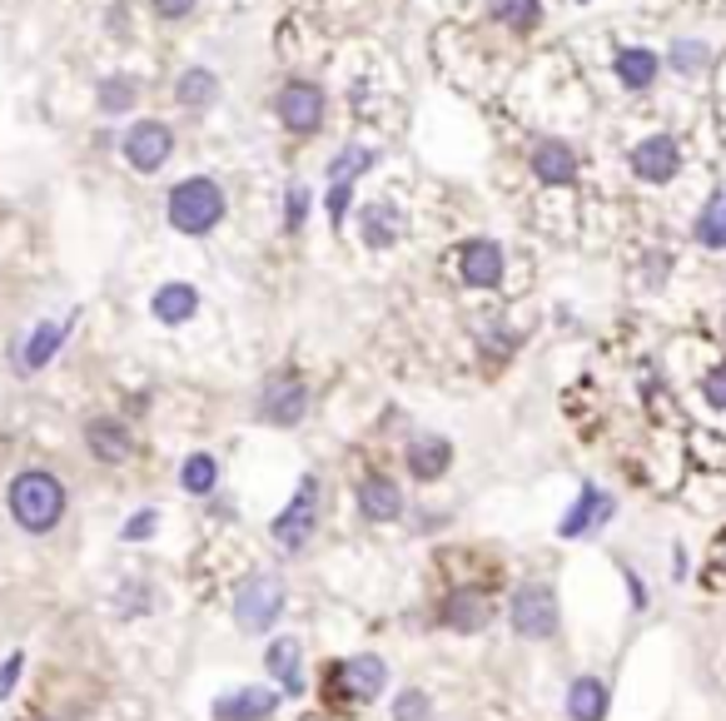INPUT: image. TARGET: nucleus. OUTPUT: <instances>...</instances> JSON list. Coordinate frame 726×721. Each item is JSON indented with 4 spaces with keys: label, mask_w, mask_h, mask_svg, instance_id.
I'll list each match as a JSON object with an SVG mask.
<instances>
[{
    "label": "nucleus",
    "mask_w": 726,
    "mask_h": 721,
    "mask_svg": "<svg viewBox=\"0 0 726 721\" xmlns=\"http://www.w3.org/2000/svg\"><path fill=\"white\" fill-rule=\"evenodd\" d=\"M334 676H339V682L349 686V701H374L378 692H384V682H388V667H384V657H374V652H363V657L343 662Z\"/></svg>",
    "instance_id": "f8f14e48"
},
{
    "label": "nucleus",
    "mask_w": 726,
    "mask_h": 721,
    "mask_svg": "<svg viewBox=\"0 0 726 721\" xmlns=\"http://www.w3.org/2000/svg\"><path fill=\"white\" fill-rule=\"evenodd\" d=\"M702 393H706V403H712V408H726V364H716L712 374H706Z\"/></svg>",
    "instance_id": "72a5a7b5"
},
{
    "label": "nucleus",
    "mask_w": 726,
    "mask_h": 721,
    "mask_svg": "<svg viewBox=\"0 0 726 721\" xmlns=\"http://www.w3.org/2000/svg\"><path fill=\"white\" fill-rule=\"evenodd\" d=\"M533 175H538L542 185H573V179H577V154L567 150L563 140H542L538 150H533Z\"/></svg>",
    "instance_id": "ddd939ff"
},
{
    "label": "nucleus",
    "mask_w": 726,
    "mask_h": 721,
    "mask_svg": "<svg viewBox=\"0 0 726 721\" xmlns=\"http://www.w3.org/2000/svg\"><path fill=\"white\" fill-rule=\"evenodd\" d=\"M443 622L453 627V632H483V627H488V603L473 597V592H453L443 603Z\"/></svg>",
    "instance_id": "412c9836"
},
{
    "label": "nucleus",
    "mask_w": 726,
    "mask_h": 721,
    "mask_svg": "<svg viewBox=\"0 0 726 721\" xmlns=\"http://www.w3.org/2000/svg\"><path fill=\"white\" fill-rule=\"evenodd\" d=\"M508 622H513L517 637L542 642L558 632V592L548 582H527L513 592V607H508Z\"/></svg>",
    "instance_id": "20e7f679"
},
{
    "label": "nucleus",
    "mask_w": 726,
    "mask_h": 721,
    "mask_svg": "<svg viewBox=\"0 0 726 721\" xmlns=\"http://www.w3.org/2000/svg\"><path fill=\"white\" fill-rule=\"evenodd\" d=\"M463 284H473V289L503 284V249L492 244V239H473V244H463Z\"/></svg>",
    "instance_id": "9b49d317"
},
{
    "label": "nucleus",
    "mask_w": 726,
    "mask_h": 721,
    "mask_svg": "<svg viewBox=\"0 0 726 721\" xmlns=\"http://www.w3.org/2000/svg\"><path fill=\"white\" fill-rule=\"evenodd\" d=\"M428 711H434V697L418 692V686H409V692L393 697V721H428Z\"/></svg>",
    "instance_id": "c85d7f7f"
},
{
    "label": "nucleus",
    "mask_w": 726,
    "mask_h": 721,
    "mask_svg": "<svg viewBox=\"0 0 726 721\" xmlns=\"http://www.w3.org/2000/svg\"><path fill=\"white\" fill-rule=\"evenodd\" d=\"M21 667H25V657H21V652H11V657H5V667H0V701L15 692V682H21Z\"/></svg>",
    "instance_id": "f704fd0d"
},
{
    "label": "nucleus",
    "mask_w": 726,
    "mask_h": 721,
    "mask_svg": "<svg viewBox=\"0 0 726 721\" xmlns=\"http://www.w3.org/2000/svg\"><path fill=\"white\" fill-rule=\"evenodd\" d=\"M567 717L573 721L608 717V682H602V676H577V682L567 686Z\"/></svg>",
    "instance_id": "a211bd4d"
},
{
    "label": "nucleus",
    "mask_w": 726,
    "mask_h": 721,
    "mask_svg": "<svg viewBox=\"0 0 726 721\" xmlns=\"http://www.w3.org/2000/svg\"><path fill=\"white\" fill-rule=\"evenodd\" d=\"M65 333H71V324H40V329L25 339L21 364H25V368H46L50 358H55V349L65 343Z\"/></svg>",
    "instance_id": "b1692460"
},
{
    "label": "nucleus",
    "mask_w": 726,
    "mask_h": 721,
    "mask_svg": "<svg viewBox=\"0 0 726 721\" xmlns=\"http://www.w3.org/2000/svg\"><path fill=\"white\" fill-rule=\"evenodd\" d=\"M179 483H185V493H195V497L214 493V483H220V463H214L210 453H195V458H185V468H179Z\"/></svg>",
    "instance_id": "bb28decb"
},
{
    "label": "nucleus",
    "mask_w": 726,
    "mask_h": 721,
    "mask_svg": "<svg viewBox=\"0 0 726 721\" xmlns=\"http://www.w3.org/2000/svg\"><path fill=\"white\" fill-rule=\"evenodd\" d=\"M681 169V150L672 135H647L642 144H633V175L647 185H667Z\"/></svg>",
    "instance_id": "1a4fd4ad"
},
{
    "label": "nucleus",
    "mask_w": 726,
    "mask_h": 721,
    "mask_svg": "<svg viewBox=\"0 0 726 721\" xmlns=\"http://www.w3.org/2000/svg\"><path fill=\"white\" fill-rule=\"evenodd\" d=\"M612 71H617V80L627 85V90H647V85L656 80V55H652V50H642V46H627Z\"/></svg>",
    "instance_id": "4be33fe9"
},
{
    "label": "nucleus",
    "mask_w": 726,
    "mask_h": 721,
    "mask_svg": "<svg viewBox=\"0 0 726 721\" xmlns=\"http://www.w3.org/2000/svg\"><path fill=\"white\" fill-rule=\"evenodd\" d=\"M150 308H154V319L160 324H185V319H195L200 294H195V284H164V289H154Z\"/></svg>",
    "instance_id": "6ab92c4d"
},
{
    "label": "nucleus",
    "mask_w": 726,
    "mask_h": 721,
    "mask_svg": "<svg viewBox=\"0 0 726 721\" xmlns=\"http://www.w3.org/2000/svg\"><path fill=\"white\" fill-rule=\"evenodd\" d=\"M85 443H90V453L100 463H125L129 458V433L125 423H115V418H90V428H85Z\"/></svg>",
    "instance_id": "2eb2a0df"
},
{
    "label": "nucleus",
    "mask_w": 726,
    "mask_h": 721,
    "mask_svg": "<svg viewBox=\"0 0 726 721\" xmlns=\"http://www.w3.org/2000/svg\"><path fill=\"white\" fill-rule=\"evenodd\" d=\"M706 60H712V50H706L702 40H677V46H672V65H677L681 75L706 71Z\"/></svg>",
    "instance_id": "c756f323"
},
{
    "label": "nucleus",
    "mask_w": 726,
    "mask_h": 721,
    "mask_svg": "<svg viewBox=\"0 0 726 721\" xmlns=\"http://www.w3.org/2000/svg\"><path fill=\"white\" fill-rule=\"evenodd\" d=\"M154 11H160L164 21H185V15L195 11V0H154Z\"/></svg>",
    "instance_id": "e433bc0d"
},
{
    "label": "nucleus",
    "mask_w": 726,
    "mask_h": 721,
    "mask_svg": "<svg viewBox=\"0 0 726 721\" xmlns=\"http://www.w3.org/2000/svg\"><path fill=\"white\" fill-rule=\"evenodd\" d=\"M359 508L374 522H393L403 513V493L393 488V478H363L359 483Z\"/></svg>",
    "instance_id": "f3484780"
},
{
    "label": "nucleus",
    "mask_w": 726,
    "mask_h": 721,
    "mask_svg": "<svg viewBox=\"0 0 726 721\" xmlns=\"http://www.w3.org/2000/svg\"><path fill=\"white\" fill-rule=\"evenodd\" d=\"M279 119H284V130L293 135H314L318 130V119H324V90L309 80H289L279 90Z\"/></svg>",
    "instance_id": "6e6552de"
},
{
    "label": "nucleus",
    "mask_w": 726,
    "mask_h": 721,
    "mask_svg": "<svg viewBox=\"0 0 726 721\" xmlns=\"http://www.w3.org/2000/svg\"><path fill=\"white\" fill-rule=\"evenodd\" d=\"M284 612V582L274 578V572H254V578H245L235 587V622L245 627V632H270L274 622H279Z\"/></svg>",
    "instance_id": "7ed1b4c3"
},
{
    "label": "nucleus",
    "mask_w": 726,
    "mask_h": 721,
    "mask_svg": "<svg viewBox=\"0 0 726 721\" xmlns=\"http://www.w3.org/2000/svg\"><path fill=\"white\" fill-rule=\"evenodd\" d=\"M492 15L517 25V30H527V25L538 21V0H492Z\"/></svg>",
    "instance_id": "7c9ffc66"
},
{
    "label": "nucleus",
    "mask_w": 726,
    "mask_h": 721,
    "mask_svg": "<svg viewBox=\"0 0 726 721\" xmlns=\"http://www.w3.org/2000/svg\"><path fill=\"white\" fill-rule=\"evenodd\" d=\"M359 229H363V239H368V249H388L403 235V214L393 210V204H368V210L359 214Z\"/></svg>",
    "instance_id": "aec40b11"
},
{
    "label": "nucleus",
    "mask_w": 726,
    "mask_h": 721,
    "mask_svg": "<svg viewBox=\"0 0 726 721\" xmlns=\"http://www.w3.org/2000/svg\"><path fill=\"white\" fill-rule=\"evenodd\" d=\"M448 463H453V448H448V438H413L409 443V473L423 478V483H434V478L448 473Z\"/></svg>",
    "instance_id": "dca6fc26"
},
{
    "label": "nucleus",
    "mask_w": 726,
    "mask_h": 721,
    "mask_svg": "<svg viewBox=\"0 0 726 721\" xmlns=\"http://www.w3.org/2000/svg\"><path fill=\"white\" fill-rule=\"evenodd\" d=\"M274 711H279V692H270V686H239V692L214 701L220 721H264Z\"/></svg>",
    "instance_id": "9d476101"
},
{
    "label": "nucleus",
    "mask_w": 726,
    "mask_h": 721,
    "mask_svg": "<svg viewBox=\"0 0 726 721\" xmlns=\"http://www.w3.org/2000/svg\"><path fill=\"white\" fill-rule=\"evenodd\" d=\"M368 165H374V150H343L328 175H334V185H349V175H363Z\"/></svg>",
    "instance_id": "2f4dec72"
},
{
    "label": "nucleus",
    "mask_w": 726,
    "mask_h": 721,
    "mask_svg": "<svg viewBox=\"0 0 726 721\" xmlns=\"http://www.w3.org/2000/svg\"><path fill=\"white\" fill-rule=\"evenodd\" d=\"M220 219H224V190L214 179L195 175V179H179L170 190V225L179 235H210Z\"/></svg>",
    "instance_id": "f03ea898"
},
{
    "label": "nucleus",
    "mask_w": 726,
    "mask_h": 721,
    "mask_svg": "<svg viewBox=\"0 0 726 721\" xmlns=\"http://www.w3.org/2000/svg\"><path fill=\"white\" fill-rule=\"evenodd\" d=\"M314 518H318V483H314V478H304V483L293 488L289 508L270 522V537L284 547V553H299V547L314 537Z\"/></svg>",
    "instance_id": "39448f33"
},
{
    "label": "nucleus",
    "mask_w": 726,
    "mask_h": 721,
    "mask_svg": "<svg viewBox=\"0 0 726 721\" xmlns=\"http://www.w3.org/2000/svg\"><path fill=\"white\" fill-rule=\"evenodd\" d=\"M304 210H309V190H304V185H293V190H289V229L304 225Z\"/></svg>",
    "instance_id": "c9c22d12"
},
{
    "label": "nucleus",
    "mask_w": 726,
    "mask_h": 721,
    "mask_svg": "<svg viewBox=\"0 0 726 721\" xmlns=\"http://www.w3.org/2000/svg\"><path fill=\"white\" fill-rule=\"evenodd\" d=\"M343 210H349V185H334V194H328V219L339 225Z\"/></svg>",
    "instance_id": "4c0bfd02"
},
{
    "label": "nucleus",
    "mask_w": 726,
    "mask_h": 721,
    "mask_svg": "<svg viewBox=\"0 0 726 721\" xmlns=\"http://www.w3.org/2000/svg\"><path fill=\"white\" fill-rule=\"evenodd\" d=\"M11 518L21 522L25 532H50L60 518H65V488H60L55 473L46 468H25L11 483Z\"/></svg>",
    "instance_id": "f257e3e1"
},
{
    "label": "nucleus",
    "mask_w": 726,
    "mask_h": 721,
    "mask_svg": "<svg viewBox=\"0 0 726 721\" xmlns=\"http://www.w3.org/2000/svg\"><path fill=\"white\" fill-rule=\"evenodd\" d=\"M135 96H140V90H135L129 75H105V80H100V110H105V115H125V110L135 105Z\"/></svg>",
    "instance_id": "cd10ccee"
},
{
    "label": "nucleus",
    "mask_w": 726,
    "mask_h": 721,
    "mask_svg": "<svg viewBox=\"0 0 726 721\" xmlns=\"http://www.w3.org/2000/svg\"><path fill=\"white\" fill-rule=\"evenodd\" d=\"M608 518H612V497H608V493H598V488H583L577 508L567 513L563 522H558V532H563V537H583V532L602 528Z\"/></svg>",
    "instance_id": "4468645a"
},
{
    "label": "nucleus",
    "mask_w": 726,
    "mask_h": 721,
    "mask_svg": "<svg viewBox=\"0 0 726 721\" xmlns=\"http://www.w3.org/2000/svg\"><path fill=\"white\" fill-rule=\"evenodd\" d=\"M214 96H220V80H214L210 71H185V75H179V85H175V100L185 110L214 105Z\"/></svg>",
    "instance_id": "a878e982"
},
{
    "label": "nucleus",
    "mask_w": 726,
    "mask_h": 721,
    "mask_svg": "<svg viewBox=\"0 0 726 721\" xmlns=\"http://www.w3.org/2000/svg\"><path fill=\"white\" fill-rule=\"evenodd\" d=\"M299 657H304V647H299L293 637H279V642H270V652H264V667H270L289 692H299Z\"/></svg>",
    "instance_id": "393cba45"
},
{
    "label": "nucleus",
    "mask_w": 726,
    "mask_h": 721,
    "mask_svg": "<svg viewBox=\"0 0 726 721\" xmlns=\"http://www.w3.org/2000/svg\"><path fill=\"white\" fill-rule=\"evenodd\" d=\"M691 235H697V244H706V249H726V190H716L712 200H706V210L697 214Z\"/></svg>",
    "instance_id": "5701e85b"
},
{
    "label": "nucleus",
    "mask_w": 726,
    "mask_h": 721,
    "mask_svg": "<svg viewBox=\"0 0 726 721\" xmlns=\"http://www.w3.org/2000/svg\"><path fill=\"white\" fill-rule=\"evenodd\" d=\"M154 528H160V513L145 508L140 518H129V522H125V532H120V537H125V543H140V537H150Z\"/></svg>",
    "instance_id": "473e14b6"
},
{
    "label": "nucleus",
    "mask_w": 726,
    "mask_h": 721,
    "mask_svg": "<svg viewBox=\"0 0 726 721\" xmlns=\"http://www.w3.org/2000/svg\"><path fill=\"white\" fill-rule=\"evenodd\" d=\"M170 154H175V130H170L164 119H140V125L125 135V160H129V169H140V175L164 169Z\"/></svg>",
    "instance_id": "423d86ee"
},
{
    "label": "nucleus",
    "mask_w": 726,
    "mask_h": 721,
    "mask_svg": "<svg viewBox=\"0 0 726 721\" xmlns=\"http://www.w3.org/2000/svg\"><path fill=\"white\" fill-rule=\"evenodd\" d=\"M309 408V389L299 374H274L270 383H264V399H259V414L270 418V423L279 428H293L299 418H304Z\"/></svg>",
    "instance_id": "0eeeda50"
}]
</instances>
